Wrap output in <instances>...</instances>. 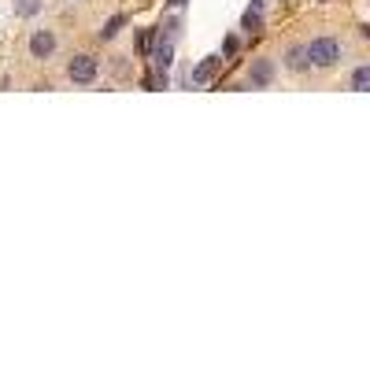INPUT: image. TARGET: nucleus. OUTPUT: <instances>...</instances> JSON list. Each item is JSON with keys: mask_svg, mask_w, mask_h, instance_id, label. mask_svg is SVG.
Returning <instances> with one entry per match:
<instances>
[{"mask_svg": "<svg viewBox=\"0 0 370 370\" xmlns=\"http://www.w3.org/2000/svg\"><path fill=\"white\" fill-rule=\"evenodd\" d=\"M308 63L311 67H319V71H330V67H337L341 63V56H344V45L337 37H315V41H308Z\"/></svg>", "mask_w": 370, "mask_h": 370, "instance_id": "nucleus-1", "label": "nucleus"}, {"mask_svg": "<svg viewBox=\"0 0 370 370\" xmlns=\"http://www.w3.org/2000/svg\"><path fill=\"white\" fill-rule=\"evenodd\" d=\"M96 74H100V60L89 56V52H78V56L67 60V82H74V85H93Z\"/></svg>", "mask_w": 370, "mask_h": 370, "instance_id": "nucleus-2", "label": "nucleus"}, {"mask_svg": "<svg viewBox=\"0 0 370 370\" xmlns=\"http://www.w3.org/2000/svg\"><path fill=\"white\" fill-rule=\"evenodd\" d=\"M56 49H60V37H56V30H34V34H30V41H26V52H30V60H52L56 56Z\"/></svg>", "mask_w": 370, "mask_h": 370, "instance_id": "nucleus-3", "label": "nucleus"}, {"mask_svg": "<svg viewBox=\"0 0 370 370\" xmlns=\"http://www.w3.org/2000/svg\"><path fill=\"white\" fill-rule=\"evenodd\" d=\"M248 82H252V89H267V85L274 82V63H270V60H252V67H248Z\"/></svg>", "mask_w": 370, "mask_h": 370, "instance_id": "nucleus-4", "label": "nucleus"}, {"mask_svg": "<svg viewBox=\"0 0 370 370\" xmlns=\"http://www.w3.org/2000/svg\"><path fill=\"white\" fill-rule=\"evenodd\" d=\"M285 71H292V74H303V71H311V63H308V49L303 45H292L289 52H285Z\"/></svg>", "mask_w": 370, "mask_h": 370, "instance_id": "nucleus-5", "label": "nucleus"}, {"mask_svg": "<svg viewBox=\"0 0 370 370\" xmlns=\"http://www.w3.org/2000/svg\"><path fill=\"white\" fill-rule=\"evenodd\" d=\"M352 93H367L370 89V63H359V67L352 71Z\"/></svg>", "mask_w": 370, "mask_h": 370, "instance_id": "nucleus-6", "label": "nucleus"}, {"mask_svg": "<svg viewBox=\"0 0 370 370\" xmlns=\"http://www.w3.org/2000/svg\"><path fill=\"white\" fill-rule=\"evenodd\" d=\"M215 67H219V60L208 56L197 71H193V85H208V82H211V74H215Z\"/></svg>", "mask_w": 370, "mask_h": 370, "instance_id": "nucleus-7", "label": "nucleus"}, {"mask_svg": "<svg viewBox=\"0 0 370 370\" xmlns=\"http://www.w3.org/2000/svg\"><path fill=\"white\" fill-rule=\"evenodd\" d=\"M263 26V15H259V4H252L248 8V12L241 15V30H248V34H252V30H259Z\"/></svg>", "mask_w": 370, "mask_h": 370, "instance_id": "nucleus-8", "label": "nucleus"}, {"mask_svg": "<svg viewBox=\"0 0 370 370\" xmlns=\"http://www.w3.org/2000/svg\"><path fill=\"white\" fill-rule=\"evenodd\" d=\"M123 26H126V15H112V19L104 23V30H100V41H112Z\"/></svg>", "mask_w": 370, "mask_h": 370, "instance_id": "nucleus-9", "label": "nucleus"}, {"mask_svg": "<svg viewBox=\"0 0 370 370\" xmlns=\"http://www.w3.org/2000/svg\"><path fill=\"white\" fill-rule=\"evenodd\" d=\"M41 12V0H15V15L19 19H34Z\"/></svg>", "mask_w": 370, "mask_h": 370, "instance_id": "nucleus-10", "label": "nucleus"}, {"mask_svg": "<svg viewBox=\"0 0 370 370\" xmlns=\"http://www.w3.org/2000/svg\"><path fill=\"white\" fill-rule=\"evenodd\" d=\"M170 52H174V49H170V41L156 49V67H159V71H167V67H170Z\"/></svg>", "mask_w": 370, "mask_h": 370, "instance_id": "nucleus-11", "label": "nucleus"}, {"mask_svg": "<svg viewBox=\"0 0 370 370\" xmlns=\"http://www.w3.org/2000/svg\"><path fill=\"white\" fill-rule=\"evenodd\" d=\"M185 4H189V0H170V8H185Z\"/></svg>", "mask_w": 370, "mask_h": 370, "instance_id": "nucleus-12", "label": "nucleus"}]
</instances>
